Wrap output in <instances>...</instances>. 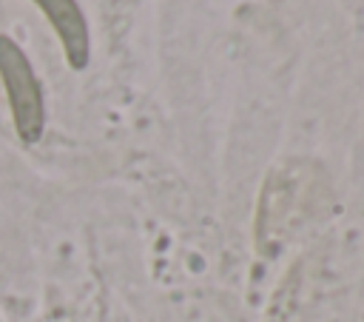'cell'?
<instances>
[{
	"mask_svg": "<svg viewBox=\"0 0 364 322\" xmlns=\"http://www.w3.org/2000/svg\"><path fill=\"white\" fill-rule=\"evenodd\" d=\"M0 85H3L17 137L26 145L40 142L43 131H46L43 83H40L28 54L23 51V46L6 31H0Z\"/></svg>",
	"mask_w": 364,
	"mask_h": 322,
	"instance_id": "obj_1",
	"label": "cell"
},
{
	"mask_svg": "<svg viewBox=\"0 0 364 322\" xmlns=\"http://www.w3.org/2000/svg\"><path fill=\"white\" fill-rule=\"evenodd\" d=\"M40 14L48 20L51 31L60 40L68 68L82 71L91 63V28L82 6L77 0H31Z\"/></svg>",
	"mask_w": 364,
	"mask_h": 322,
	"instance_id": "obj_2",
	"label": "cell"
}]
</instances>
